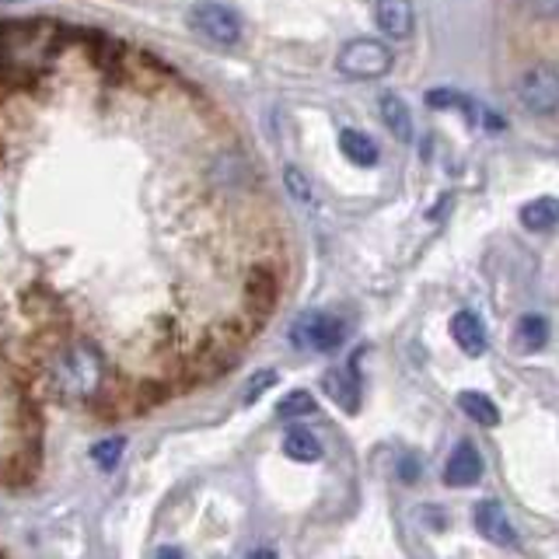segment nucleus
I'll return each instance as SVG.
<instances>
[{"mask_svg":"<svg viewBox=\"0 0 559 559\" xmlns=\"http://www.w3.org/2000/svg\"><path fill=\"white\" fill-rule=\"evenodd\" d=\"M63 28L57 22L28 17V22H4L0 25V74L4 78H28L57 57L63 46Z\"/></svg>","mask_w":559,"mask_h":559,"instance_id":"f257e3e1","label":"nucleus"},{"mask_svg":"<svg viewBox=\"0 0 559 559\" xmlns=\"http://www.w3.org/2000/svg\"><path fill=\"white\" fill-rule=\"evenodd\" d=\"M105 381V360L92 343H74L52 360V389L63 399H92Z\"/></svg>","mask_w":559,"mask_h":559,"instance_id":"f03ea898","label":"nucleus"},{"mask_svg":"<svg viewBox=\"0 0 559 559\" xmlns=\"http://www.w3.org/2000/svg\"><path fill=\"white\" fill-rule=\"evenodd\" d=\"M336 70L343 78H354V81H374V78H384L392 70V49L384 46L381 39H349L340 57H336Z\"/></svg>","mask_w":559,"mask_h":559,"instance_id":"7ed1b4c3","label":"nucleus"},{"mask_svg":"<svg viewBox=\"0 0 559 559\" xmlns=\"http://www.w3.org/2000/svg\"><path fill=\"white\" fill-rule=\"evenodd\" d=\"M346 340V325L329 311H308L290 325V343L297 349H311V354H332Z\"/></svg>","mask_w":559,"mask_h":559,"instance_id":"20e7f679","label":"nucleus"},{"mask_svg":"<svg viewBox=\"0 0 559 559\" xmlns=\"http://www.w3.org/2000/svg\"><path fill=\"white\" fill-rule=\"evenodd\" d=\"M518 102L532 116H552L559 109V67L535 63L518 78Z\"/></svg>","mask_w":559,"mask_h":559,"instance_id":"39448f33","label":"nucleus"},{"mask_svg":"<svg viewBox=\"0 0 559 559\" xmlns=\"http://www.w3.org/2000/svg\"><path fill=\"white\" fill-rule=\"evenodd\" d=\"M192 32H200L206 43L214 46H238L241 43V22L231 8L217 4V0H197L189 11Z\"/></svg>","mask_w":559,"mask_h":559,"instance_id":"423d86ee","label":"nucleus"},{"mask_svg":"<svg viewBox=\"0 0 559 559\" xmlns=\"http://www.w3.org/2000/svg\"><path fill=\"white\" fill-rule=\"evenodd\" d=\"M472 524H476V532L493 542V546L500 549H514L518 546V528L511 524V518H507V511L497 503V500H479L476 507H472Z\"/></svg>","mask_w":559,"mask_h":559,"instance_id":"0eeeda50","label":"nucleus"},{"mask_svg":"<svg viewBox=\"0 0 559 559\" xmlns=\"http://www.w3.org/2000/svg\"><path fill=\"white\" fill-rule=\"evenodd\" d=\"M374 22H378V28L384 35H389V39H395V43L409 39L413 28H416L413 0H378V4H374Z\"/></svg>","mask_w":559,"mask_h":559,"instance_id":"6e6552de","label":"nucleus"},{"mask_svg":"<svg viewBox=\"0 0 559 559\" xmlns=\"http://www.w3.org/2000/svg\"><path fill=\"white\" fill-rule=\"evenodd\" d=\"M322 389L329 392V399L336 402L343 413H357L360 409V378L354 371V364L332 367V371H325Z\"/></svg>","mask_w":559,"mask_h":559,"instance_id":"1a4fd4ad","label":"nucleus"},{"mask_svg":"<svg viewBox=\"0 0 559 559\" xmlns=\"http://www.w3.org/2000/svg\"><path fill=\"white\" fill-rule=\"evenodd\" d=\"M483 476V454L476 451L472 441H459V448L451 451V459L444 465V483L448 486H472Z\"/></svg>","mask_w":559,"mask_h":559,"instance_id":"9d476101","label":"nucleus"},{"mask_svg":"<svg viewBox=\"0 0 559 559\" xmlns=\"http://www.w3.org/2000/svg\"><path fill=\"white\" fill-rule=\"evenodd\" d=\"M451 340L459 343L465 357H483L486 354V325L476 311H454L451 319Z\"/></svg>","mask_w":559,"mask_h":559,"instance_id":"9b49d317","label":"nucleus"},{"mask_svg":"<svg viewBox=\"0 0 559 559\" xmlns=\"http://www.w3.org/2000/svg\"><path fill=\"white\" fill-rule=\"evenodd\" d=\"M521 224L528 227V231L542 235V231H552L559 224V200L556 197H535L521 206Z\"/></svg>","mask_w":559,"mask_h":559,"instance_id":"f8f14e48","label":"nucleus"},{"mask_svg":"<svg viewBox=\"0 0 559 559\" xmlns=\"http://www.w3.org/2000/svg\"><path fill=\"white\" fill-rule=\"evenodd\" d=\"M514 343L521 354H538L542 346L549 343V322L546 314H521L518 319V329H514Z\"/></svg>","mask_w":559,"mask_h":559,"instance_id":"ddd939ff","label":"nucleus"},{"mask_svg":"<svg viewBox=\"0 0 559 559\" xmlns=\"http://www.w3.org/2000/svg\"><path fill=\"white\" fill-rule=\"evenodd\" d=\"M381 119H384V127H389V133H395L402 144H409L413 140V112H409L406 102L392 92L381 95Z\"/></svg>","mask_w":559,"mask_h":559,"instance_id":"4468645a","label":"nucleus"},{"mask_svg":"<svg viewBox=\"0 0 559 559\" xmlns=\"http://www.w3.org/2000/svg\"><path fill=\"white\" fill-rule=\"evenodd\" d=\"M340 151H343L346 162H354L360 168L378 165V144L364 130H343L340 133Z\"/></svg>","mask_w":559,"mask_h":559,"instance_id":"2eb2a0df","label":"nucleus"},{"mask_svg":"<svg viewBox=\"0 0 559 559\" xmlns=\"http://www.w3.org/2000/svg\"><path fill=\"white\" fill-rule=\"evenodd\" d=\"M284 454H287V459H294V462L311 465V462L322 459V441L311 430H305V427H290L284 433Z\"/></svg>","mask_w":559,"mask_h":559,"instance_id":"dca6fc26","label":"nucleus"},{"mask_svg":"<svg viewBox=\"0 0 559 559\" xmlns=\"http://www.w3.org/2000/svg\"><path fill=\"white\" fill-rule=\"evenodd\" d=\"M245 297L255 311H270L276 305V280L270 270H252L245 280Z\"/></svg>","mask_w":559,"mask_h":559,"instance_id":"f3484780","label":"nucleus"},{"mask_svg":"<svg viewBox=\"0 0 559 559\" xmlns=\"http://www.w3.org/2000/svg\"><path fill=\"white\" fill-rule=\"evenodd\" d=\"M459 406L468 419H476L479 427H500V409L497 402L483 395V392H462L459 395Z\"/></svg>","mask_w":559,"mask_h":559,"instance_id":"a211bd4d","label":"nucleus"},{"mask_svg":"<svg viewBox=\"0 0 559 559\" xmlns=\"http://www.w3.org/2000/svg\"><path fill=\"white\" fill-rule=\"evenodd\" d=\"M314 409V399H311V392H305V389H297V392H287L284 399L276 402V416L280 419H301V416H311Z\"/></svg>","mask_w":559,"mask_h":559,"instance_id":"6ab92c4d","label":"nucleus"},{"mask_svg":"<svg viewBox=\"0 0 559 559\" xmlns=\"http://www.w3.org/2000/svg\"><path fill=\"white\" fill-rule=\"evenodd\" d=\"M122 448H127V441H122V437H109V441H98L92 448V462L98 468H116L119 459H122Z\"/></svg>","mask_w":559,"mask_h":559,"instance_id":"aec40b11","label":"nucleus"},{"mask_svg":"<svg viewBox=\"0 0 559 559\" xmlns=\"http://www.w3.org/2000/svg\"><path fill=\"white\" fill-rule=\"evenodd\" d=\"M276 381H280V374H276V371H270V367H266V371H255V374L249 378V384H245V402H249V406H252V402H259L262 395H266Z\"/></svg>","mask_w":559,"mask_h":559,"instance_id":"412c9836","label":"nucleus"},{"mask_svg":"<svg viewBox=\"0 0 559 559\" xmlns=\"http://www.w3.org/2000/svg\"><path fill=\"white\" fill-rule=\"evenodd\" d=\"M284 179H287V189H290V197H294V200H301V203H311V182L305 179L301 171H297V168H287V175H284Z\"/></svg>","mask_w":559,"mask_h":559,"instance_id":"4be33fe9","label":"nucleus"},{"mask_svg":"<svg viewBox=\"0 0 559 559\" xmlns=\"http://www.w3.org/2000/svg\"><path fill=\"white\" fill-rule=\"evenodd\" d=\"M528 8H532L538 17H556V14H559V0H528Z\"/></svg>","mask_w":559,"mask_h":559,"instance_id":"5701e85b","label":"nucleus"},{"mask_svg":"<svg viewBox=\"0 0 559 559\" xmlns=\"http://www.w3.org/2000/svg\"><path fill=\"white\" fill-rule=\"evenodd\" d=\"M154 559H182V549H175V546H162L154 552Z\"/></svg>","mask_w":559,"mask_h":559,"instance_id":"b1692460","label":"nucleus"},{"mask_svg":"<svg viewBox=\"0 0 559 559\" xmlns=\"http://www.w3.org/2000/svg\"><path fill=\"white\" fill-rule=\"evenodd\" d=\"M249 559H276V552H273V549H255Z\"/></svg>","mask_w":559,"mask_h":559,"instance_id":"393cba45","label":"nucleus"}]
</instances>
